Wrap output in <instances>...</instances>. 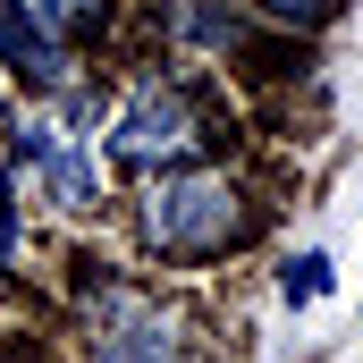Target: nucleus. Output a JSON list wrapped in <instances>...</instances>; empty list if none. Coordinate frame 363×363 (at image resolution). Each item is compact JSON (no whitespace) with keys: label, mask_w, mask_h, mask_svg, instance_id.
Returning <instances> with one entry per match:
<instances>
[{"label":"nucleus","mask_w":363,"mask_h":363,"mask_svg":"<svg viewBox=\"0 0 363 363\" xmlns=\"http://www.w3.org/2000/svg\"><path fill=\"white\" fill-rule=\"evenodd\" d=\"M186 144H194V101H186L178 85H144L127 110H118V135H110V152H118L127 169L178 161Z\"/></svg>","instance_id":"nucleus-2"},{"label":"nucleus","mask_w":363,"mask_h":363,"mask_svg":"<svg viewBox=\"0 0 363 363\" xmlns=\"http://www.w3.org/2000/svg\"><path fill=\"white\" fill-rule=\"evenodd\" d=\"M0 60H9L26 85H43V93L68 85V43H60L26 0H0Z\"/></svg>","instance_id":"nucleus-3"},{"label":"nucleus","mask_w":363,"mask_h":363,"mask_svg":"<svg viewBox=\"0 0 363 363\" xmlns=\"http://www.w3.org/2000/svg\"><path fill=\"white\" fill-rule=\"evenodd\" d=\"M321 287H330V254H296V262L279 271V296H287V304H313Z\"/></svg>","instance_id":"nucleus-6"},{"label":"nucleus","mask_w":363,"mask_h":363,"mask_svg":"<svg viewBox=\"0 0 363 363\" xmlns=\"http://www.w3.org/2000/svg\"><path fill=\"white\" fill-rule=\"evenodd\" d=\"M262 9H271L279 26H321L330 17V0H262Z\"/></svg>","instance_id":"nucleus-8"},{"label":"nucleus","mask_w":363,"mask_h":363,"mask_svg":"<svg viewBox=\"0 0 363 363\" xmlns=\"http://www.w3.org/2000/svg\"><path fill=\"white\" fill-rule=\"evenodd\" d=\"M144 237H152L161 254L203 262V254H228V245L254 237V203H245L228 178L186 169V178H161V186H152V203H144Z\"/></svg>","instance_id":"nucleus-1"},{"label":"nucleus","mask_w":363,"mask_h":363,"mask_svg":"<svg viewBox=\"0 0 363 363\" xmlns=\"http://www.w3.org/2000/svg\"><path fill=\"white\" fill-rule=\"evenodd\" d=\"M26 9H34L51 34H77V26H93V17H101V0H26Z\"/></svg>","instance_id":"nucleus-7"},{"label":"nucleus","mask_w":363,"mask_h":363,"mask_svg":"<svg viewBox=\"0 0 363 363\" xmlns=\"http://www.w3.org/2000/svg\"><path fill=\"white\" fill-rule=\"evenodd\" d=\"M43 178H51V203H68V211L93 203V161L77 144H51V152H43Z\"/></svg>","instance_id":"nucleus-5"},{"label":"nucleus","mask_w":363,"mask_h":363,"mask_svg":"<svg viewBox=\"0 0 363 363\" xmlns=\"http://www.w3.org/2000/svg\"><path fill=\"white\" fill-rule=\"evenodd\" d=\"M93 363H178V338H169V321L161 313H118V330L93 347Z\"/></svg>","instance_id":"nucleus-4"}]
</instances>
